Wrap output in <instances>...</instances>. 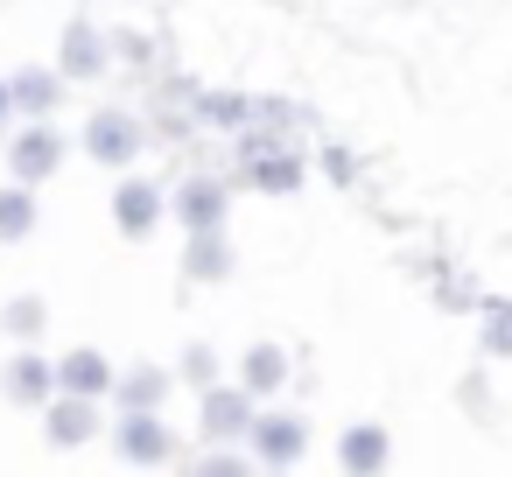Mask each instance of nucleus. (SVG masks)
Returning <instances> with one entry per match:
<instances>
[{
  "instance_id": "11",
  "label": "nucleus",
  "mask_w": 512,
  "mask_h": 477,
  "mask_svg": "<svg viewBox=\"0 0 512 477\" xmlns=\"http://www.w3.org/2000/svg\"><path fill=\"white\" fill-rule=\"evenodd\" d=\"M64 71H71V78H99V71H106V36H99L92 22H71V29H64Z\"/></svg>"
},
{
  "instance_id": "3",
  "label": "nucleus",
  "mask_w": 512,
  "mask_h": 477,
  "mask_svg": "<svg viewBox=\"0 0 512 477\" xmlns=\"http://www.w3.org/2000/svg\"><path fill=\"white\" fill-rule=\"evenodd\" d=\"M113 442H120V456H127V463H169V456H176L169 428L155 421V407H127V414H120V435H113Z\"/></svg>"
},
{
  "instance_id": "14",
  "label": "nucleus",
  "mask_w": 512,
  "mask_h": 477,
  "mask_svg": "<svg viewBox=\"0 0 512 477\" xmlns=\"http://www.w3.org/2000/svg\"><path fill=\"white\" fill-rule=\"evenodd\" d=\"M288 372H295V365H288L281 344H253V351H246V393H281Z\"/></svg>"
},
{
  "instance_id": "2",
  "label": "nucleus",
  "mask_w": 512,
  "mask_h": 477,
  "mask_svg": "<svg viewBox=\"0 0 512 477\" xmlns=\"http://www.w3.org/2000/svg\"><path fill=\"white\" fill-rule=\"evenodd\" d=\"M239 183L246 190H274V197H288L295 183H302V155H295V141H246V162H239Z\"/></svg>"
},
{
  "instance_id": "16",
  "label": "nucleus",
  "mask_w": 512,
  "mask_h": 477,
  "mask_svg": "<svg viewBox=\"0 0 512 477\" xmlns=\"http://www.w3.org/2000/svg\"><path fill=\"white\" fill-rule=\"evenodd\" d=\"M386 456H393L386 428H351V435L337 442V463H344V470H386Z\"/></svg>"
},
{
  "instance_id": "7",
  "label": "nucleus",
  "mask_w": 512,
  "mask_h": 477,
  "mask_svg": "<svg viewBox=\"0 0 512 477\" xmlns=\"http://www.w3.org/2000/svg\"><path fill=\"white\" fill-rule=\"evenodd\" d=\"M113 225H120L127 239H148V232L162 225V190H155V183H120V190H113Z\"/></svg>"
},
{
  "instance_id": "1",
  "label": "nucleus",
  "mask_w": 512,
  "mask_h": 477,
  "mask_svg": "<svg viewBox=\"0 0 512 477\" xmlns=\"http://www.w3.org/2000/svg\"><path fill=\"white\" fill-rule=\"evenodd\" d=\"M141 120L127 113V106H99L92 120H85V155L92 162H106V169H127L134 155H141Z\"/></svg>"
},
{
  "instance_id": "8",
  "label": "nucleus",
  "mask_w": 512,
  "mask_h": 477,
  "mask_svg": "<svg viewBox=\"0 0 512 477\" xmlns=\"http://www.w3.org/2000/svg\"><path fill=\"white\" fill-rule=\"evenodd\" d=\"M246 435H253V456H260V463H274V470H281V463H295V456H302V442H309V428H302L295 414H267V421H253Z\"/></svg>"
},
{
  "instance_id": "6",
  "label": "nucleus",
  "mask_w": 512,
  "mask_h": 477,
  "mask_svg": "<svg viewBox=\"0 0 512 477\" xmlns=\"http://www.w3.org/2000/svg\"><path fill=\"white\" fill-rule=\"evenodd\" d=\"M253 428V393L246 386H204V435L239 442Z\"/></svg>"
},
{
  "instance_id": "15",
  "label": "nucleus",
  "mask_w": 512,
  "mask_h": 477,
  "mask_svg": "<svg viewBox=\"0 0 512 477\" xmlns=\"http://www.w3.org/2000/svg\"><path fill=\"white\" fill-rule=\"evenodd\" d=\"M57 393V372L43 365V358H15L8 365V400H22V407H43Z\"/></svg>"
},
{
  "instance_id": "13",
  "label": "nucleus",
  "mask_w": 512,
  "mask_h": 477,
  "mask_svg": "<svg viewBox=\"0 0 512 477\" xmlns=\"http://www.w3.org/2000/svg\"><path fill=\"white\" fill-rule=\"evenodd\" d=\"M50 442H57V449L92 442V400H85V393H64V400L50 407Z\"/></svg>"
},
{
  "instance_id": "12",
  "label": "nucleus",
  "mask_w": 512,
  "mask_h": 477,
  "mask_svg": "<svg viewBox=\"0 0 512 477\" xmlns=\"http://www.w3.org/2000/svg\"><path fill=\"white\" fill-rule=\"evenodd\" d=\"M183 267H190V281H225V267H232L225 225H218V232H190V253H183Z\"/></svg>"
},
{
  "instance_id": "22",
  "label": "nucleus",
  "mask_w": 512,
  "mask_h": 477,
  "mask_svg": "<svg viewBox=\"0 0 512 477\" xmlns=\"http://www.w3.org/2000/svg\"><path fill=\"white\" fill-rule=\"evenodd\" d=\"M15 113V99H8V78H0V120H8Z\"/></svg>"
},
{
  "instance_id": "4",
  "label": "nucleus",
  "mask_w": 512,
  "mask_h": 477,
  "mask_svg": "<svg viewBox=\"0 0 512 477\" xmlns=\"http://www.w3.org/2000/svg\"><path fill=\"white\" fill-rule=\"evenodd\" d=\"M57 162H64V134H57V127H29V134H15V148H8L15 183H43Z\"/></svg>"
},
{
  "instance_id": "20",
  "label": "nucleus",
  "mask_w": 512,
  "mask_h": 477,
  "mask_svg": "<svg viewBox=\"0 0 512 477\" xmlns=\"http://www.w3.org/2000/svg\"><path fill=\"white\" fill-rule=\"evenodd\" d=\"M183 379H190L197 393L218 386V351H211V344H190V351H183Z\"/></svg>"
},
{
  "instance_id": "21",
  "label": "nucleus",
  "mask_w": 512,
  "mask_h": 477,
  "mask_svg": "<svg viewBox=\"0 0 512 477\" xmlns=\"http://www.w3.org/2000/svg\"><path fill=\"white\" fill-rule=\"evenodd\" d=\"M491 351H512V309H491V330H484Z\"/></svg>"
},
{
  "instance_id": "17",
  "label": "nucleus",
  "mask_w": 512,
  "mask_h": 477,
  "mask_svg": "<svg viewBox=\"0 0 512 477\" xmlns=\"http://www.w3.org/2000/svg\"><path fill=\"white\" fill-rule=\"evenodd\" d=\"M29 232H36V197H29V183L0 190V239H29Z\"/></svg>"
},
{
  "instance_id": "18",
  "label": "nucleus",
  "mask_w": 512,
  "mask_h": 477,
  "mask_svg": "<svg viewBox=\"0 0 512 477\" xmlns=\"http://www.w3.org/2000/svg\"><path fill=\"white\" fill-rule=\"evenodd\" d=\"M162 393H169V379L155 365H141L134 379H120V407H162Z\"/></svg>"
},
{
  "instance_id": "9",
  "label": "nucleus",
  "mask_w": 512,
  "mask_h": 477,
  "mask_svg": "<svg viewBox=\"0 0 512 477\" xmlns=\"http://www.w3.org/2000/svg\"><path fill=\"white\" fill-rule=\"evenodd\" d=\"M8 99H15V113L50 120L57 99H64V78H57V71H15V78H8Z\"/></svg>"
},
{
  "instance_id": "10",
  "label": "nucleus",
  "mask_w": 512,
  "mask_h": 477,
  "mask_svg": "<svg viewBox=\"0 0 512 477\" xmlns=\"http://www.w3.org/2000/svg\"><path fill=\"white\" fill-rule=\"evenodd\" d=\"M113 386V365L99 358V351H71L64 365H57V393H85V400H99Z\"/></svg>"
},
{
  "instance_id": "19",
  "label": "nucleus",
  "mask_w": 512,
  "mask_h": 477,
  "mask_svg": "<svg viewBox=\"0 0 512 477\" xmlns=\"http://www.w3.org/2000/svg\"><path fill=\"white\" fill-rule=\"evenodd\" d=\"M43 330V295H15L8 302V337H36Z\"/></svg>"
},
{
  "instance_id": "5",
  "label": "nucleus",
  "mask_w": 512,
  "mask_h": 477,
  "mask_svg": "<svg viewBox=\"0 0 512 477\" xmlns=\"http://www.w3.org/2000/svg\"><path fill=\"white\" fill-rule=\"evenodd\" d=\"M225 183L218 176H190L183 190H176V218H183V232H218L225 225Z\"/></svg>"
}]
</instances>
